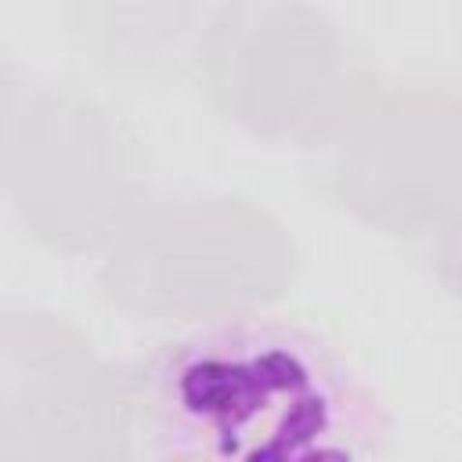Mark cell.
<instances>
[{"label":"cell","mask_w":462,"mask_h":462,"mask_svg":"<svg viewBox=\"0 0 462 462\" xmlns=\"http://www.w3.org/2000/svg\"><path fill=\"white\" fill-rule=\"evenodd\" d=\"M134 455L123 372L65 318L0 314V458L112 462Z\"/></svg>","instance_id":"5b68a950"},{"label":"cell","mask_w":462,"mask_h":462,"mask_svg":"<svg viewBox=\"0 0 462 462\" xmlns=\"http://www.w3.org/2000/svg\"><path fill=\"white\" fill-rule=\"evenodd\" d=\"M199 0H72V36L116 76H159L184 58Z\"/></svg>","instance_id":"52a82bcc"},{"label":"cell","mask_w":462,"mask_h":462,"mask_svg":"<svg viewBox=\"0 0 462 462\" xmlns=\"http://www.w3.org/2000/svg\"><path fill=\"white\" fill-rule=\"evenodd\" d=\"M22 227L54 253L105 249L148 202V152L101 101H32L7 188Z\"/></svg>","instance_id":"277c9868"},{"label":"cell","mask_w":462,"mask_h":462,"mask_svg":"<svg viewBox=\"0 0 462 462\" xmlns=\"http://www.w3.org/2000/svg\"><path fill=\"white\" fill-rule=\"evenodd\" d=\"M199 76L224 119L321 148L379 87L339 29L300 0H235L199 36Z\"/></svg>","instance_id":"3957f363"},{"label":"cell","mask_w":462,"mask_h":462,"mask_svg":"<svg viewBox=\"0 0 462 462\" xmlns=\"http://www.w3.org/2000/svg\"><path fill=\"white\" fill-rule=\"evenodd\" d=\"M130 444L180 462L365 458L386 433L361 372L325 336L231 314L155 343L126 372Z\"/></svg>","instance_id":"6da1fadb"},{"label":"cell","mask_w":462,"mask_h":462,"mask_svg":"<svg viewBox=\"0 0 462 462\" xmlns=\"http://www.w3.org/2000/svg\"><path fill=\"white\" fill-rule=\"evenodd\" d=\"M292 274V238L267 209L231 195H184L144 202L105 245L97 285L141 321H213L278 300Z\"/></svg>","instance_id":"7a4b0ae2"},{"label":"cell","mask_w":462,"mask_h":462,"mask_svg":"<svg viewBox=\"0 0 462 462\" xmlns=\"http://www.w3.org/2000/svg\"><path fill=\"white\" fill-rule=\"evenodd\" d=\"M451 90L375 87L321 144L325 191L354 217L397 231H444L458 199V126Z\"/></svg>","instance_id":"8992f818"},{"label":"cell","mask_w":462,"mask_h":462,"mask_svg":"<svg viewBox=\"0 0 462 462\" xmlns=\"http://www.w3.org/2000/svg\"><path fill=\"white\" fill-rule=\"evenodd\" d=\"M32 101L36 97H32L25 76L14 69V61H7L0 54V191L7 188L11 162H14V152H18L22 130L29 123Z\"/></svg>","instance_id":"ba28073f"}]
</instances>
